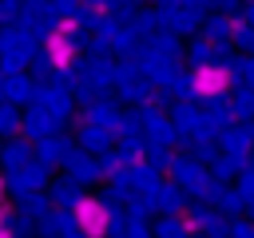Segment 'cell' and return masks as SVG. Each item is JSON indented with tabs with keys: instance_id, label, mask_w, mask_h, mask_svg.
<instances>
[{
	"instance_id": "cell-1",
	"label": "cell",
	"mask_w": 254,
	"mask_h": 238,
	"mask_svg": "<svg viewBox=\"0 0 254 238\" xmlns=\"http://www.w3.org/2000/svg\"><path fill=\"white\" fill-rule=\"evenodd\" d=\"M75 226H79V234L83 238H103L107 234V226H111V218H107V206L99 202V198H79L75 202Z\"/></svg>"
},
{
	"instance_id": "cell-2",
	"label": "cell",
	"mask_w": 254,
	"mask_h": 238,
	"mask_svg": "<svg viewBox=\"0 0 254 238\" xmlns=\"http://www.w3.org/2000/svg\"><path fill=\"white\" fill-rule=\"evenodd\" d=\"M226 83H230V75L222 67H198L194 71V91L198 95H218V91H226Z\"/></svg>"
},
{
	"instance_id": "cell-3",
	"label": "cell",
	"mask_w": 254,
	"mask_h": 238,
	"mask_svg": "<svg viewBox=\"0 0 254 238\" xmlns=\"http://www.w3.org/2000/svg\"><path fill=\"white\" fill-rule=\"evenodd\" d=\"M0 238H12V230L4 226V218H0Z\"/></svg>"
},
{
	"instance_id": "cell-4",
	"label": "cell",
	"mask_w": 254,
	"mask_h": 238,
	"mask_svg": "<svg viewBox=\"0 0 254 238\" xmlns=\"http://www.w3.org/2000/svg\"><path fill=\"white\" fill-rule=\"evenodd\" d=\"M0 198H4V182H0Z\"/></svg>"
}]
</instances>
